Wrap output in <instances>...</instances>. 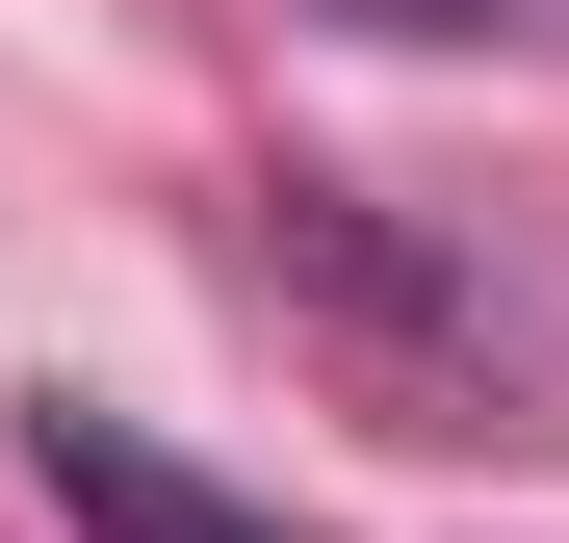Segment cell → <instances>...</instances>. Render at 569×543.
Wrapping results in <instances>:
<instances>
[{
	"label": "cell",
	"instance_id": "1",
	"mask_svg": "<svg viewBox=\"0 0 569 543\" xmlns=\"http://www.w3.org/2000/svg\"><path fill=\"white\" fill-rule=\"evenodd\" d=\"M27 492H52L78 543H284L259 492H208V466H181V440H130V414H78V389L27 414Z\"/></svg>",
	"mask_w": 569,
	"mask_h": 543
},
{
	"label": "cell",
	"instance_id": "2",
	"mask_svg": "<svg viewBox=\"0 0 569 543\" xmlns=\"http://www.w3.org/2000/svg\"><path fill=\"white\" fill-rule=\"evenodd\" d=\"M337 27H389V52H492V27H543V0H337Z\"/></svg>",
	"mask_w": 569,
	"mask_h": 543
}]
</instances>
